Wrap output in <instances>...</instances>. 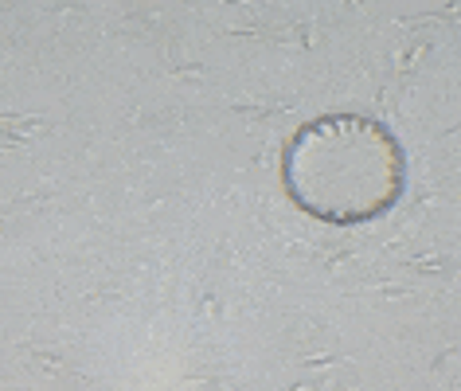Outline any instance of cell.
Wrapping results in <instances>:
<instances>
[{
    "label": "cell",
    "mask_w": 461,
    "mask_h": 391,
    "mask_svg": "<svg viewBox=\"0 0 461 391\" xmlns=\"http://www.w3.org/2000/svg\"><path fill=\"white\" fill-rule=\"evenodd\" d=\"M285 192L325 223H364L402 192V153L384 125L356 114L309 122L282 157Z\"/></svg>",
    "instance_id": "obj_1"
}]
</instances>
